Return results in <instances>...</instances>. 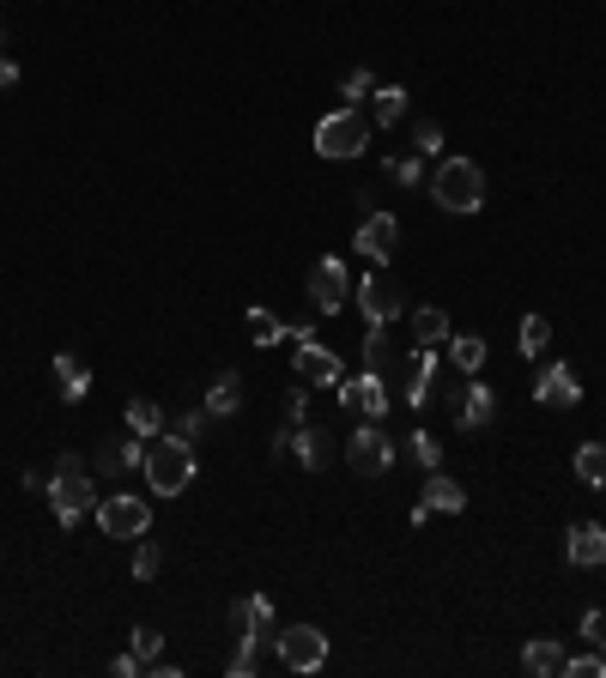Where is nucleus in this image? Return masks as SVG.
Here are the masks:
<instances>
[{
	"label": "nucleus",
	"instance_id": "f257e3e1",
	"mask_svg": "<svg viewBox=\"0 0 606 678\" xmlns=\"http://www.w3.org/2000/svg\"><path fill=\"white\" fill-rule=\"evenodd\" d=\"M431 200L443 212H479L486 207V170L474 157H443L431 176Z\"/></svg>",
	"mask_w": 606,
	"mask_h": 678
},
{
	"label": "nucleus",
	"instance_id": "f03ea898",
	"mask_svg": "<svg viewBox=\"0 0 606 678\" xmlns=\"http://www.w3.org/2000/svg\"><path fill=\"white\" fill-rule=\"evenodd\" d=\"M140 472H145V484H152L159 496H183L188 484H195V448L176 443V436H152Z\"/></svg>",
	"mask_w": 606,
	"mask_h": 678
},
{
	"label": "nucleus",
	"instance_id": "7ed1b4c3",
	"mask_svg": "<svg viewBox=\"0 0 606 678\" xmlns=\"http://www.w3.org/2000/svg\"><path fill=\"white\" fill-rule=\"evenodd\" d=\"M370 145V116H358V109H334V116L316 121V152L322 157H358Z\"/></svg>",
	"mask_w": 606,
	"mask_h": 678
},
{
	"label": "nucleus",
	"instance_id": "20e7f679",
	"mask_svg": "<svg viewBox=\"0 0 606 678\" xmlns=\"http://www.w3.org/2000/svg\"><path fill=\"white\" fill-rule=\"evenodd\" d=\"M92 515H97V534H109V539H145V534H152V503L133 496V491L104 496Z\"/></svg>",
	"mask_w": 606,
	"mask_h": 678
},
{
	"label": "nucleus",
	"instance_id": "39448f33",
	"mask_svg": "<svg viewBox=\"0 0 606 678\" xmlns=\"http://www.w3.org/2000/svg\"><path fill=\"white\" fill-rule=\"evenodd\" d=\"M43 491H49V503H55V522H61V527L85 522V515L97 508V484H92V472H55V479L43 484Z\"/></svg>",
	"mask_w": 606,
	"mask_h": 678
},
{
	"label": "nucleus",
	"instance_id": "423d86ee",
	"mask_svg": "<svg viewBox=\"0 0 606 678\" xmlns=\"http://www.w3.org/2000/svg\"><path fill=\"white\" fill-rule=\"evenodd\" d=\"M279 666H285V673H322V666H328V636H322L316 624L279 630Z\"/></svg>",
	"mask_w": 606,
	"mask_h": 678
},
{
	"label": "nucleus",
	"instance_id": "0eeeda50",
	"mask_svg": "<svg viewBox=\"0 0 606 678\" xmlns=\"http://www.w3.org/2000/svg\"><path fill=\"white\" fill-rule=\"evenodd\" d=\"M346 455H352V472H364V479H383V472L395 467V443H388V431L376 424V418H364V424L352 431Z\"/></svg>",
	"mask_w": 606,
	"mask_h": 678
},
{
	"label": "nucleus",
	"instance_id": "6e6552de",
	"mask_svg": "<svg viewBox=\"0 0 606 678\" xmlns=\"http://www.w3.org/2000/svg\"><path fill=\"white\" fill-rule=\"evenodd\" d=\"M291 339H298V376L303 382H316V388H340V376H346V364L322 346L310 327H291Z\"/></svg>",
	"mask_w": 606,
	"mask_h": 678
},
{
	"label": "nucleus",
	"instance_id": "1a4fd4ad",
	"mask_svg": "<svg viewBox=\"0 0 606 678\" xmlns=\"http://www.w3.org/2000/svg\"><path fill=\"white\" fill-rule=\"evenodd\" d=\"M358 255H364V261H376V267H388L400 255V219L395 212H364V224H358Z\"/></svg>",
	"mask_w": 606,
	"mask_h": 678
},
{
	"label": "nucleus",
	"instance_id": "9d476101",
	"mask_svg": "<svg viewBox=\"0 0 606 678\" xmlns=\"http://www.w3.org/2000/svg\"><path fill=\"white\" fill-rule=\"evenodd\" d=\"M346 291H352L346 261H340V255H322V261L310 267V303H316L322 315H340L346 309Z\"/></svg>",
	"mask_w": 606,
	"mask_h": 678
},
{
	"label": "nucleus",
	"instance_id": "9b49d317",
	"mask_svg": "<svg viewBox=\"0 0 606 678\" xmlns=\"http://www.w3.org/2000/svg\"><path fill=\"white\" fill-rule=\"evenodd\" d=\"M358 309H364L370 327H388L400 309H407V291H400L388 273H370L364 285H358Z\"/></svg>",
	"mask_w": 606,
	"mask_h": 678
},
{
	"label": "nucleus",
	"instance_id": "f8f14e48",
	"mask_svg": "<svg viewBox=\"0 0 606 678\" xmlns=\"http://www.w3.org/2000/svg\"><path fill=\"white\" fill-rule=\"evenodd\" d=\"M448 412H455V424H462L467 436H479L491 418H498V394H491L486 382H467V388L448 394Z\"/></svg>",
	"mask_w": 606,
	"mask_h": 678
},
{
	"label": "nucleus",
	"instance_id": "ddd939ff",
	"mask_svg": "<svg viewBox=\"0 0 606 678\" xmlns=\"http://www.w3.org/2000/svg\"><path fill=\"white\" fill-rule=\"evenodd\" d=\"M340 406H358L364 418H383L388 406V376H376V370H358V376H340Z\"/></svg>",
	"mask_w": 606,
	"mask_h": 678
},
{
	"label": "nucleus",
	"instance_id": "4468645a",
	"mask_svg": "<svg viewBox=\"0 0 606 678\" xmlns=\"http://www.w3.org/2000/svg\"><path fill=\"white\" fill-rule=\"evenodd\" d=\"M534 400L552 406V412H570V406L582 400L576 370H570V364H546V370H540V382H534Z\"/></svg>",
	"mask_w": 606,
	"mask_h": 678
},
{
	"label": "nucleus",
	"instance_id": "2eb2a0df",
	"mask_svg": "<svg viewBox=\"0 0 606 678\" xmlns=\"http://www.w3.org/2000/svg\"><path fill=\"white\" fill-rule=\"evenodd\" d=\"M431 382H436V346H419V352L407 358V370H400V400L424 406L431 400Z\"/></svg>",
	"mask_w": 606,
	"mask_h": 678
},
{
	"label": "nucleus",
	"instance_id": "dca6fc26",
	"mask_svg": "<svg viewBox=\"0 0 606 678\" xmlns=\"http://www.w3.org/2000/svg\"><path fill=\"white\" fill-rule=\"evenodd\" d=\"M564 558L576 563V570H606V527H601V522H582V527H570V539H564Z\"/></svg>",
	"mask_w": 606,
	"mask_h": 678
},
{
	"label": "nucleus",
	"instance_id": "f3484780",
	"mask_svg": "<svg viewBox=\"0 0 606 678\" xmlns=\"http://www.w3.org/2000/svg\"><path fill=\"white\" fill-rule=\"evenodd\" d=\"M291 455H298L310 472H322L334 460V436L316 431V424H291Z\"/></svg>",
	"mask_w": 606,
	"mask_h": 678
},
{
	"label": "nucleus",
	"instance_id": "a211bd4d",
	"mask_svg": "<svg viewBox=\"0 0 606 678\" xmlns=\"http://www.w3.org/2000/svg\"><path fill=\"white\" fill-rule=\"evenodd\" d=\"M231 630H237V636H273V600H267V594L237 600L231 606Z\"/></svg>",
	"mask_w": 606,
	"mask_h": 678
},
{
	"label": "nucleus",
	"instance_id": "6ab92c4d",
	"mask_svg": "<svg viewBox=\"0 0 606 678\" xmlns=\"http://www.w3.org/2000/svg\"><path fill=\"white\" fill-rule=\"evenodd\" d=\"M55 388H61L67 406H80L85 394H92V370H85V358H73V352L55 358Z\"/></svg>",
	"mask_w": 606,
	"mask_h": 678
},
{
	"label": "nucleus",
	"instance_id": "aec40b11",
	"mask_svg": "<svg viewBox=\"0 0 606 678\" xmlns=\"http://www.w3.org/2000/svg\"><path fill=\"white\" fill-rule=\"evenodd\" d=\"M424 508H443V515H462L467 508V491L455 479H448V472H431V479H424V496H419Z\"/></svg>",
	"mask_w": 606,
	"mask_h": 678
},
{
	"label": "nucleus",
	"instance_id": "412c9836",
	"mask_svg": "<svg viewBox=\"0 0 606 678\" xmlns=\"http://www.w3.org/2000/svg\"><path fill=\"white\" fill-rule=\"evenodd\" d=\"M522 666H527L534 678H558V673H564V648H558L552 636H534V642L522 648Z\"/></svg>",
	"mask_w": 606,
	"mask_h": 678
},
{
	"label": "nucleus",
	"instance_id": "4be33fe9",
	"mask_svg": "<svg viewBox=\"0 0 606 678\" xmlns=\"http://www.w3.org/2000/svg\"><path fill=\"white\" fill-rule=\"evenodd\" d=\"M407 104L412 97L400 92V85H376V92H370V128H395V121L407 116Z\"/></svg>",
	"mask_w": 606,
	"mask_h": 678
},
{
	"label": "nucleus",
	"instance_id": "5701e85b",
	"mask_svg": "<svg viewBox=\"0 0 606 678\" xmlns=\"http://www.w3.org/2000/svg\"><path fill=\"white\" fill-rule=\"evenodd\" d=\"M237 406H243V376L224 370V376L207 388V418H237Z\"/></svg>",
	"mask_w": 606,
	"mask_h": 678
},
{
	"label": "nucleus",
	"instance_id": "b1692460",
	"mask_svg": "<svg viewBox=\"0 0 606 678\" xmlns=\"http://www.w3.org/2000/svg\"><path fill=\"white\" fill-rule=\"evenodd\" d=\"M412 339H419V346H443L448 339V309L419 303V309H412Z\"/></svg>",
	"mask_w": 606,
	"mask_h": 678
},
{
	"label": "nucleus",
	"instance_id": "393cba45",
	"mask_svg": "<svg viewBox=\"0 0 606 678\" xmlns=\"http://www.w3.org/2000/svg\"><path fill=\"white\" fill-rule=\"evenodd\" d=\"M448 364L462 370V376H474V370L486 364V339L479 334H448Z\"/></svg>",
	"mask_w": 606,
	"mask_h": 678
},
{
	"label": "nucleus",
	"instance_id": "a878e982",
	"mask_svg": "<svg viewBox=\"0 0 606 678\" xmlns=\"http://www.w3.org/2000/svg\"><path fill=\"white\" fill-rule=\"evenodd\" d=\"M145 443H152V436H128L121 448H104V455H97V467H104V472H133V467H145Z\"/></svg>",
	"mask_w": 606,
	"mask_h": 678
},
{
	"label": "nucleus",
	"instance_id": "bb28decb",
	"mask_svg": "<svg viewBox=\"0 0 606 678\" xmlns=\"http://www.w3.org/2000/svg\"><path fill=\"white\" fill-rule=\"evenodd\" d=\"M576 479L588 491H606V443H582L576 448Z\"/></svg>",
	"mask_w": 606,
	"mask_h": 678
},
{
	"label": "nucleus",
	"instance_id": "cd10ccee",
	"mask_svg": "<svg viewBox=\"0 0 606 678\" xmlns=\"http://www.w3.org/2000/svg\"><path fill=\"white\" fill-rule=\"evenodd\" d=\"M128 431L133 436H164V406L159 400H128Z\"/></svg>",
	"mask_w": 606,
	"mask_h": 678
},
{
	"label": "nucleus",
	"instance_id": "c85d7f7f",
	"mask_svg": "<svg viewBox=\"0 0 606 678\" xmlns=\"http://www.w3.org/2000/svg\"><path fill=\"white\" fill-rule=\"evenodd\" d=\"M364 370H376V376H388V370H395V346H388V327H370V339H364Z\"/></svg>",
	"mask_w": 606,
	"mask_h": 678
},
{
	"label": "nucleus",
	"instance_id": "c756f323",
	"mask_svg": "<svg viewBox=\"0 0 606 678\" xmlns=\"http://www.w3.org/2000/svg\"><path fill=\"white\" fill-rule=\"evenodd\" d=\"M515 346H522V358H546V346H552V322H546V315H527Z\"/></svg>",
	"mask_w": 606,
	"mask_h": 678
},
{
	"label": "nucleus",
	"instance_id": "7c9ffc66",
	"mask_svg": "<svg viewBox=\"0 0 606 678\" xmlns=\"http://www.w3.org/2000/svg\"><path fill=\"white\" fill-rule=\"evenodd\" d=\"M249 334H255V346H279V339H291V327L273 309H249Z\"/></svg>",
	"mask_w": 606,
	"mask_h": 678
},
{
	"label": "nucleus",
	"instance_id": "2f4dec72",
	"mask_svg": "<svg viewBox=\"0 0 606 678\" xmlns=\"http://www.w3.org/2000/svg\"><path fill=\"white\" fill-rule=\"evenodd\" d=\"M407 460H412V467H424V472H436V460H443V443H436L431 431H412V436H407Z\"/></svg>",
	"mask_w": 606,
	"mask_h": 678
},
{
	"label": "nucleus",
	"instance_id": "473e14b6",
	"mask_svg": "<svg viewBox=\"0 0 606 678\" xmlns=\"http://www.w3.org/2000/svg\"><path fill=\"white\" fill-rule=\"evenodd\" d=\"M261 673V636H237V654H231V678H255Z\"/></svg>",
	"mask_w": 606,
	"mask_h": 678
},
{
	"label": "nucleus",
	"instance_id": "72a5a7b5",
	"mask_svg": "<svg viewBox=\"0 0 606 678\" xmlns=\"http://www.w3.org/2000/svg\"><path fill=\"white\" fill-rule=\"evenodd\" d=\"M159 570H164V546L159 539H140V551H133V582H152Z\"/></svg>",
	"mask_w": 606,
	"mask_h": 678
},
{
	"label": "nucleus",
	"instance_id": "f704fd0d",
	"mask_svg": "<svg viewBox=\"0 0 606 678\" xmlns=\"http://www.w3.org/2000/svg\"><path fill=\"white\" fill-rule=\"evenodd\" d=\"M370 92H376V73L370 67H352V79L340 85V97H346V109H358V104H370Z\"/></svg>",
	"mask_w": 606,
	"mask_h": 678
},
{
	"label": "nucleus",
	"instance_id": "c9c22d12",
	"mask_svg": "<svg viewBox=\"0 0 606 678\" xmlns=\"http://www.w3.org/2000/svg\"><path fill=\"white\" fill-rule=\"evenodd\" d=\"M388 176H395L400 188H419V183H424V157H419V152H407V157L395 152V157H388Z\"/></svg>",
	"mask_w": 606,
	"mask_h": 678
},
{
	"label": "nucleus",
	"instance_id": "e433bc0d",
	"mask_svg": "<svg viewBox=\"0 0 606 678\" xmlns=\"http://www.w3.org/2000/svg\"><path fill=\"white\" fill-rule=\"evenodd\" d=\"M200 431H207V406H195V412H183V418L171 424V436H176V443H188V448L200 443Z\"/></svg>",
	"mask_w": 606,
	"mask_h": 678
},
{
	"label": "nucleus",
	"instance_id": "4c0bfd02",
	"mask_svg": "<svg viewBox=\"0 0 606 678\" xmlns=\"http://www.w3.org/2000/svg\"><path fill=\"white\" fill-rule=\"evenodd\" d=\"M133 654H140L145 666H159V648H164V630H152V624H140L133 630V642H128Z\"/></svg>",
	"mask_w": 606,
	"mask_h": 678
},
{
	"label": "nucleus",
	"instance_id": "58836bf2",
	"mask_svg": "<svg viewBox=\"0 0 606 678\" xmlns=\"http://www.w3.org/2000/svg\"><path fill=\"white\" fill-rule=\"evenodd\" d=\"M412 152H419V157H443V128H436V121H419V128H412Z\"/></svg>",
	"mask_w": 606,
	"mask_h": 678
},
{
	"label": "nucleus",
	"instance_id": "ea45409f",
	"mask_svg": "<svg viewBox=\"0 0 606 678\" xmlns=\"http://www.w3.org/2000/svg\"><path fill=\"white\" fill-rule=\"evenodd\" d=\"M564 678H606L601 654H582V661H564Z\"/></svg>",
	"mask_w": 606,
	"mask_h": 678
},
{
	"label": "nucleus",
	"instance_id": "a19ab883",
	"mask_svg": "<svg viewBox=\"0 0 606 678\" xmlns=\"http://www.w3.org/2000/svg\"><path fill=\"white\" fill-rule=\"evenodd\" d=\"M109 673H116V678H140V673H145V661L128 648V654H116V661H109Z\"/></svg>",
	"mask_w": 606,
	"mask_h": 678
},
{
	"label": "nucleus",
	"instance_id": "79ce46f5",
	"mask_svg": "<svg viewBox=\"0 0 606 678\" xmlns=\"http://www.w3.org/2000/svg\"><path fill=\"white\" fill-rule=\"evenodd\" d=\"M303 412H310V388H291L285 394V418H291V424H303Z\"/></svg>",
	"mask_w": 606,
	"mask_h": 678
},
{
	"label": "nucleus",
	"instance_id": "37998d69",
	"mask_svg": "<svg viewBox=\"0 0 606 678\" xmlns=\"http://www.w3.org/2000/svg\"><path fill=\"white\" fill-rule=\"evenodd\" d=\"M601 630H606V612H601V606H594V612H582V636L601 642Z\"/></svg>",
	"mask_w": 606,
	"mask_h": 678
},
{
	"label": "nucleus",
	"instance_id": "c03bdc74",
	"mask_svg": "<svg viewBox=\"0 0 606 678\" xmlns=\"http://www.w3.org/2000/svg\"><path fill=\"white\" fill-rule=\"evenodd\" d=\"M7 85H19V61H13V55H0V92H7Z\"/></svg>",
	"mask_w": 606,
	"mask_h": 678
},
{
	"label": "nucleus",
	"instance_id": "a18cd8bd",
	"mask_svg": "<svg viewBox=\"0 0 606 678\" xmlns=\"http://www.w3.org/2000/svg\"><path fill=\"white\" fill-rule=\"evenodd\" d=\"M601 661H606V630H601Z\"/></svg>",
	"mask_w": 606,
	"mask_h": 678
},
{
	"label": "nucleus",
	"instance_id": "49530a36",
	"mask_svg": "<svg viewBox=\"0 0 606 678\" xmlns=\"http://www.w3.org/2000/svg\"><path fill=\"white\" fill-rule=\"evenodd\" d=\"M0 55H7V31H0Z\"/></svg>",
	"mask_w": 606,
	"mask_h": 678
}]
</instances>
